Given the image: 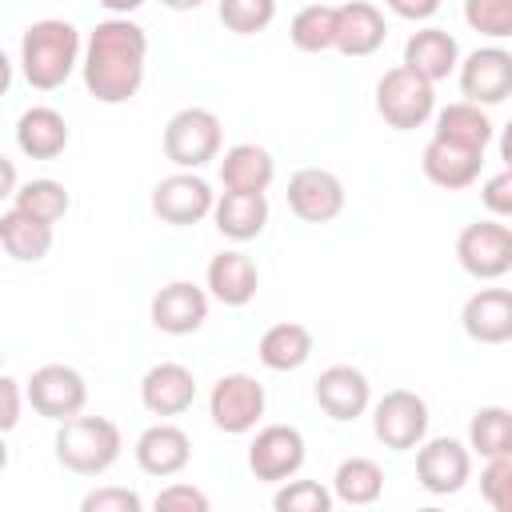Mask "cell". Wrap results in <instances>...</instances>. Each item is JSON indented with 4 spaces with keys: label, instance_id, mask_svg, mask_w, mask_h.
Instances as JSON below:
<instances>
[{
    "label": "cell",
    "instance_id": "cell-1",
    "mask_svg": "<svg viewBox=\"0 0 512 512\" xmlns=\"http://www.w3.org/2000/svg\"><path fill=\"white\" fill-rule=\"evenodd\" d=\"M144 56H148V36L128 16H112V20L96 24V32L88 36V48H84L88 92L104 104H120V100L136 96V88L144 80Z\"/></svg>",
    "mask_w": 512,
    "mask_h": 512
},
{
    "label": "cell",
    "instance_id": "cell-2",
    "mask_svg": "<svg viewBox=\"0 0 512 512\" xmlns=\"http://www.w3.org/2000/svg\"><path fill=\"white\" fill-rule=\"evenodd\" d=\"M76 52H80V36L68 20L48 16V20L28 24V32L20 40V64H24L28 84L40 92L60 88L76 68Z\"/></svg>",
    "mask_w": 512,
    "mask_h": 512
},
{
    "label": "cell",
    "instance_id": "cell-3",
    "mask_svg": "<svg viewBox=\"0 0 512 512\" xmlns=\"http://www.w3.org/2000/svg\"><path fill=\"white\" fill-rule=\"evenodd\" d=\"M120 452V428L108 420V416H68L60 420V432H56V456L64 468L80 472V476H92V472H104Z\"/></svg>",
    "mask_w": 512,
    "mask_h": 512
},
{
    "label": "cell",
    "instance_id": "cell-4",
    "mask_svg": "<svg viewBox=\"0 0 512 512\" xmlns=\"http://www.w3.org/2000/svg\"><path fill=\"white\" fill-rule=\"evenodd\" d=\"M376 108L392 128H420L432 116V80L416 68L400 64L380 76L376 84Z\"/></svg>",
    "mask_w": 512,
    "mask_h": 512
},
{
    "label": "cell",
    "instance_id": "cell-5",
    "mask_svg": "<svg viewBox=\"0 0 512 512\" xmlns=\"http://www.w3.org/2000/svg\"><path fill=\"white\" fill-rule=\"evenodd\" d=\"M220 152V120L208 108H180L164 124V156L180 168H200Z\"/></svg>",
    "mask_w": 512,
    "mask_h": 512
},
{
    "label": "cell",
    "instance_id": "cell-6",
    "mask_svg": "<svg viewBox=\"0 0 512 512\" xmlns=\"http://www.w3.org/2000/svg\"><path fill=\"white\" fill-rule=\"evenodd\" d=\"M456 256L472 276L496 280L512 268V228L496 220H476L456 236Z\"/></svg>",
    "mask_w": 512,
    "mask_h": 512
},
{
    "label": "cell",
    "instance_id": "cell-7",
    "mask_svg": "<svg viewBox=\"0 0 512 512\" xmlns=\"http://www.w3.org/2000/svg\"><path fill=\"white\" fill-rule=\"evenodd\" d=\"M372 428L384 440V448H396V452L416 448L428 432V404L408 388H392V392L380 396Z\"/></svg>",
    "mask_w": 512,
    "mask_h": 512
},
{
    "label": "cell",
    "instance_id": "cell-8",
    "mask_svg": "<svg viewBox=\"0 0 512 512\" xmlns=\"http://www.w3.org/2000/svg\"><path fill=\"white\" fill-rule=\"evenodd\" d=\"M208 408H212V424L220 432H248L264 416V384L244 372L220 376L212 384Z\"/></svg>",
    "mask_w": 512,
    "mask_h": 512
},
{
    "label": "cell",
    "instance_id": "cell-9",
    "mask_svg": "<svg viewBox=\"0 0 512 512\" xmlns=\"http://www.w3.org/2000/svg\"><path fill=\"white\" fill-rule=\"evenodd\" d=\"M84 376L68 364H44L28 380V404L48 420H68L84 408Z\"/></svg>",
    "mask_w": 512,
    "mask_h": 512
},
{
    "label": "cell",
    "instance_id": "cell-10",
    "mask_svg": "<svg viewBox=\"0 0 512 512\" xmlns=\"http://www.w3.org/2000/svg\"><path fill=\"white\" fill-rule=\"evenodd\" d=\"M288 208L308 224H328L344 208V184L328 168H300L288 180Z\"/></svg>",
    "mask_w": 512,
    "mask_h": 512
},
{
    "label": "cell",
    "instance_id": "cell-11",
    "mask_svg": "<svg viewBox=\"0 0 512 512\" xmlns=\"http://www.w3.org/2000/svg\"><path fill=\"white\" fill-rule=\"evenodd\" d=\"M304 464V436L288 424H268L248 448V468L256 480H284Z\"/></svg>",
    "mask_w": 512,
    "mask_h": 512
},
{
    "label": "cell",
    "instance_id": "cell-12",
    "mask_svg": "<svg viewBox=\"0 0 512 512\" xmlns=\"http://www.w3.org/2000/svg\"><path fill=\"white\" fill-rule=\"evenodd\" d=\"M460 92L472 104H500L504 96H512V52L476 48L460 68Z\"/></svg>",
    "mask_w": 512,
    "mask_h": 512
},
{
    "label": "cell",
    "instance_id": "cell-13",
    "mask_svg": "<svg viewBox=\"0 0 512 512\" xmlns=\"http://www.w3.org/2000/svg\"><path fill=\"white\" fill-rule=\"evenodd\" d=\"M208 208H212V188L192 172L164 176L152 188V212L164 224H196L200 216H208Z\"/></svg>",
    "mask_w": 512,
    "mask_h": 512
},
{
    "label": "cell",
    "instance_id": "cell-14",
    "mask_svg": "<svg viewBox=\"0 0 512 512\" xmlns=\"http://www.w3.org/2000/svg\"><path fill=\"white\" fill-rule=\"evenodd\" d=\"M204 320H208V296L188 280H172L152 296V324L160 332L184 336V332H196Z\"/></svg>",
    "mask_w": 512,
    "mask_h": 512
},
{
    "label": "cell",
    "instance_id": "cell-15",
    "mask_svg": "<svg viewBox=\"0 0 512 512\" xmlns=\"http://www.w3.org/2000/svg\"><path fill=\"white\" fill-rule=\"evenodd\" d=\"M468 468H472L468 448L456 444L452 436H436V440H428V444L416 452V476H420V484H424L428 492H436V496L456 492V488L468 480Z\"/></svg>",
    "mask_w": 512,
    "mask_h": 512
},
{
    "label": "cell",
    "instance_id": "cell-16",
    "mask_svg": "<svg viewBox=\"0 0 512 512\" xmlns=\"http://www.w3.org/2000/svg\"><path fill=\"white\" fill-rule=\"evenodd\" d=\"M140 400L152 416H176L196 400V380L184 364H156L140 380Z\"/></svg>",
    "mask_w": 512,
    "mask_h": 512
},
{
    "label": "cell",
    "instance_id": "cell-17",
    "mask_svg": "<svg viewBox=\"0 0 512 512\" xmlns=\"http://www.w3.org/2000/svg\"><path fill=\"white\" fill-rule=\"evenodd\" d=\"M316 404L332 420H352L368 408V380L352 364H332L316 376Z\"/></svg>",
    "mask_w": 512,
    "mask_h": 512
},
{
    "label": "cell",
    "instance_id": "cell-18",
    "mask_svg": "<svg viewBox=\"0 0 512 512\" xmlns=\"http://www.w3.org/2000/svg\"><path fill=\"white\" fill-rule=\"evenodd\" d=\"M460 320H464V332L480 344L512 340V292L508 288H484V292L468 296Z\"/></svg>",
    "mask_w": 512,
    "mask_h": 512
},
{
    "label": "cell",
    "instance_id": "cell-19",
    "mask_svg": "<svg viewBox=\"0 0 512 512\" xmlns=\"http://www.w3.org/2000/svg\"><path fill=\"white\" fill-rule=\"evenodd\" d=\"M384 16L376 4L368 0H352L344 8H336V48L344 56H368L384 44Z\"/></svg>",
    "mask_w": 512,
    "mask_h": 512
},
{
    "label": "cell",
    "instance_id": "cell-20",
    "mask_svg": "<svg viewBox=\"0 0 512 512\" xmlns=\"http://www.w3.org/2000/svg\"><path fill=\"white\" fill-rule=\"evenodd\" d=\"M192 456V440L184 436V428L176 424H152L140 440H136V460L144 472L152 476H172L188 464Z\"/></svg>",
    "mask_w": 512,
    "mask_h": 512
},
{
    "label": "cell",
    "instance_id": "cell-21",
    "mask_svg": "<svg viewBox=\"0 0 512 512\" xmlns=\"http://www.w3.org/2000/svg\"><path fill=\"white\" fill-rule=\"evenodd\" d=\"M480 156L484 152H476V148H460V144H448V140L432 136L420 164H424V176L432 184H440V188H468L476 180V172H480Z\"/></svg>",
    "mask_w": 512,
    "mask_h": 512
},
{
    "label": "cell",
    "instance_id": "cell-22",
    "mask_svg": "<svg viewBox=\"0 0 512 512\" xmlns=\"http://www.w3.org/2000/svg\"><path fill=\"white\" fill-rule=\"evenodd\" d=\"M0 244L16 260H44L52 248V224L12 204L8 212H0Z\"/></svg>",
    "mask_w": 512,
    "mask_h": 512
},
{
    "label": "cell",
    "instance_id": "cell-23",
    "mask_svg": "<svg viewBox=\"0 0 512 512\" xmlns=\"http://www.w3.org/2000/svg\"><path fill=\"white\" fill-rule=\"evenodd\" d=\"M268 224V200L264 192H236L224 188V196L216 200V228L232 240H252L260 236Z\"/></svg>",
    "mask_w": 512,
    "mask_h": 512
},
{
    "label": "cell",
    "instance_id": "cell-24",
    "mask_svg": "<svg viewBox=\"0 0 512 512\" xmlns=\"http://www.w3.org/2000/svg\"><path fill=\"white\" fill-rule=\"evenodd\" d=\"M208 288L224 304H248L260 288L256 264L244 252H216L212 264H208Z\"/></svg>",
    "mask_w": 512,
    "mask_h": 512
},
{
    "label": "cell",
    "instance_id": "cell-25",
    "mask_svg": "<svg viewBox=\"0 0 512 512\" xmlns=\"http://www.w3.org/2000/svg\"><path fill=\"white\" fill-rule=\"evenodd\" d=\"M16 140H20V148L32 156V160H52V156H60L64 152V144H68V124H64V116L56 112V108H28L24 116H20V124H16Z\"/></svg>",
    "mask_w": 512,
    "mask_h": 512
},
{
    "label": "cell",
    "instance_id": "cell-26",
    "mask_svg": "<svg viewBox=\"0 0 512 512\" xmlns=\"http://www.w3.org/2000/svg\"><path fill=\"white\" fill-rule=\"evenodd\" d=\"M404 64L436 84L456 68V40L444 28H424L404 44Z\"/></svg>",
    "mask_w": 512,
    "mask_h": 512
},
{
    "label": "cell",
    "instance_id": "cell-27",
    "mask_svg": "<svg viewBox=\"0 0 512 512\" xmlns=\"http://www.w3.org/2000/svg\"><path fill=\"white\" fill-rule=\"evenodd\" d=\"M220 180L236 192H264L272 184V156L260 144H236L220 160Z\"/></svg>",
    "mask_w": 512,
    "mask_h": 512
},
{
    "label": "cell",
    "instance_id": "cell-28",
    "mask_svg": "<svg viewBox=\"0 0 512 512\" xmlns=\"http://www.w3.org/2000/svg\"><path fill=\"white\" fill-rule=\"evenodd\" d=\"M312 352V332L296 320H280L272 324L264 336H260V360L272 368V372H288V368H300Z\"/></svg>",
    "mask_w": 512,
    "mask_h": 512
},
{
    "label": "cell",
    "instance_id": "cell-29",
    "mask_svg": "<svg viewBox=\"0 0 512 512\" xmlns=\"http://www.w3.org/2000/svg\"><path fill=\"white\" fill-rule=\"evenodd\" d=\"M436 136L448 140V144L484 152V144L492 140V124H488V116L480 112V104L460 100V104H448V108L440 112V120H436Z\"/></svg>",
    "mask_w": 512,
    "mask_h": 512
},
{
    "label": "cell",
    "instance_id": "cell-30",
    "mask_svg": "<svg viewBox=\"0 0 512 512\" xmlns=\"http://www.w3.org/2000/svg\"><path fill=\"white\" fill-rule=\"evenodd\" d=\"M292 44L300 52H324V48H336V8L328 4H308L292 16V28H288Z\"/></svg>",
    "mask_w": 512,
    "mask_h": 512
},
{
    "label": "cell",
    "instance_id": "cell-31",
    "mask_svg": "<svg viewBox=\"0 0 512 512\" xmlns=\"http://www.w3.org/2000/svg\"><path fill=\"white\" fill-rule=\"evenodd\" d=\"M384 488V472L368 456H352L336 468V496L348 504H372Z\"/></svg>",
    "mask_w": 512,
    "mask_h": 512
},
{
    "label": "cell",
    "instance_id": "cell-32",
    "mask_svg": "<svg viewBox=\"0 0 512 512\" xmlns=\"http://www.w3.org/2000/svg\"><path fill=\"white\" fill-rule=\"evenodd\" d=\"M472 448L480 456H512V412L508 408H480L472 416Z\"/></svg>",
    "mask_w": 512,
    "mask_h": 512
},
{
    "label": "cell",
    "instance_id": "cell-33",
    "mask_svg": "<svg viewBox=\"0 0 512 512\" xmlns=\"http://www.w3.org/2000/svg\"><path fill=\"white\" fill-rule=\"evenodd\" d=\"M16 208L56 224L64 212H68V188L56 184V180H28L20 192H16Z\"/></svg>",
    "mask_w": 512,
    "mask_h": 512
},
{
    "label": "cell",
    "instance_id": "cell-34",
    "mask_svg": "<svg viewBox=\"0 0 512 512\" xmlns=\"http://www.w3.org/2000/svg\"><path fill=\"white\" fill-rule=\"evenodd\" d=\"M276 16V0H220V20L228 32L252 36L260 28H268Z\"/></svg>",
    "mask_w": 512,
    "mask_h": 512
},
{
    "label": "cell",
    "instance_id": "cell-35",
    "mask_svg": "<svg viewBox=\"0 0 512 512\" xmlns=\"http://www.w3.org/2000/svg\"><path fill=\"white\" fill-rule=\"evenodd\" d=\"M276 512H328L332 508V496L324 484L316 480H292L276 492Z\"/></svg>",
    "mask_w": 512,
    "mask_h": 512
},
{
    "label": "cell",
    "instance_id": "cell-36",
    "mask_svg": "<svg viewBox=\"0 0 512 512\" xmlns=\"http://www.w3.org/2000/svg\"><path fill=\"white\" fill-rule=\"evenodd\" d=\"M464 20L484 36H512V0H468Z\"/></svg>",
    "mask_w": 512,
    "mask_h": 512
},
{
    "label": "cell",
    "instance_id": "cell-37",
    "mask_svg": "<svg viewBox=\"0 0 512 512\" xmlns=\"http://www.w3.org/2000/svg\"><path fill=\"white\" fill-rule=\"evenodd\" d=\"M480 492L496 512H512V456H492L480 472Z\"/></svg>",
    "mask_w": 512,
    "mask_h": 512
},
{
    "label": "cell",
    "instance_id": "cell-38",
    "mask_svg": "<svg viewBox=\"0 0 512 512\" xmlns=\"http://www.w3.org/2000/svg\"><path fill=\"white\" fill-rule=\"evenodd\" d=\"M156 512H208V496L192 484H172L156 496Z\"/></svg>",
    "mask_w": 512,
    "mask_h": 512
},
{
    "label": "cell",
    "instance_id": "cell-39",
    "mask_svg": "<svg viewBox=\"0 0 512 512\" xmlns=\"http://www.w3.org/2000/svg\"><path fill=\"white\" fill-rule=\"evenodd\" d=\"M84 512H140V496L128 488H96L80 504Z\"/></svg>",
    "mask_w": 512,
    "mask_h": 512
},
{
    "label": "cell",
    "instance_id": "cell-40",
    "mask_svg": "<svg viewBox=\"0 0 512 512\" xmlns=\"http://www.w3.org/2000/svg\"><path fill=\"white\" fill-rule=\"evenodd\" d=\"M484 208L496 212V216H512V168L488 176V184H484Z\"/></svg>",
    "mask_w": 512,
    "mask_h": 512
},
{
    "label": "cell",
    "instance_id": "cell-41",
    "mask_svg": "<svg viewBox=\"0 0 512 512\" xmlns=\"http://www.w3.org/2000/svg\"><path fill=\"white\" fill-rule=\"evenodd\" d=\"M20 420V384L12 376H0V428H16Z\"/></svg>",
    "mask_w": 512,
    "mask_h": 512
},
{
    "label": "cell",
    "instance_id": "cell-42",
    "mask_svg": "<svg viewBox=\"0 0 512 512\" xmlns=\"http://www.w3.org/2000/svg\"><path fill=\"white\" fill-rule=\"evenodd\" d=\"M388 4H392V12H400V16H408V20H424V16L436 12L440 0H388Z\"/></svg>",
    "mask_w": 512,
    "mask_h": 512
},
{
    "label": "cell",
    "instance_id": "cell-43",
    "mask_svg": "<svg viewBox=\"0 0 512 512\" xmlns=\"http://www.w3.org/2000/svg\"><path fill=\"white\" fill-rule=\"evenodd\" d=\"M0 196H16V172H12V160L0 156Z\"/></svg>",
    "mask_w": 512,
    "mask_h": 512
},
{
    "label": "cell",
    "instance_id": "cell-44",
    "mask_svg": "<svg viewBox=\"0 0 512 512\" xmlns=\"http://www.w3.org/2000/svg\"><path fill=\"white\" fill-rule=\"evenodd\" d=\"M500 156H504V168H512V120H508V128L500 136Z\"/></svg>",
    "mask_w": 512,
    "mask_h": 512
},
{
    "label": "cell",
    "instance_id": "cell-45",
    "mask_svg": "<svg viewBox=\"0 0 512 512\" xmlns=\"http://www.w3.org/2000/svg\"><path fill=\"white\" fill-rule=\"evenodd\" d=\"M108 12H132V8H140L144 0H100Z\"/></svg>",
    "mask_w": 512,
    "mask_h": 512
},
{
    "label": "cell",
    "instance_id": "cell-46",
    "mask_svg": "<svg viewBox=\"0 0 512 512\" xmlns=\"http://www.w3.org/2000/svg\"><path fill=\"white\" fill-rule=\"evenodd\" d=\"M168 8H176V12H188V8H200V0H164Z\"/></svg>",
    "mask_w": 512,
    "mask_h": 512
}]
</instances>
